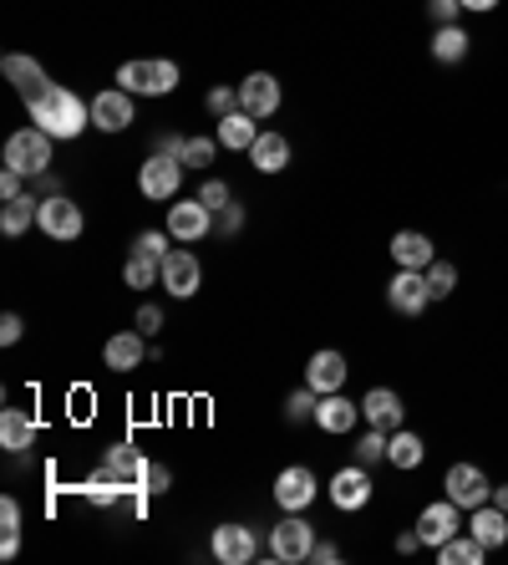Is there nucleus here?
<instances>
[{
  "label": "nucleus",
  "mask_w": 508,
  "mask_h": 565,
  "mask_svg": "<svg viewBox=\"0 0 508 565\" xmlns=\"http://www.w3.org/2000/svg\"><path fill=\"white\" fill-rule=\"evenodd\" d=\"M356 417H362V402H351L346 392H326L316 408V428L331 433V438H341V433L356 428Z\"/></svg>",
  "instance_id": "aec40b11"
},
{
  "label": "nucleus",
  "mask_w": 508,
  "mask_h": 565,
  "mask_svg": "<svg viewBox=\"0 0 508 565\" xmlns=\"http://www.w3.org/2000/svg\"><path fill=\"white\" fill-rule=\"evenodd\" d=\"M468 51H473V36L463 31V21H458V26H437L433 31V61L437 67H463Z\"/></svg>",
  "instance_id": "bb28decb"
},
{
  "label": "nucleus",
  "mask_w": 508,
  "mask_h": 565,
  "mask_svg": "<svg viewBox=\"0 0 508 565\" xmlns=\"http://www.w3.org/2000/svg\"><path fill=\"white\" fill-rule=\"evenodd\" d=\"M214 229H218V235H239V229H245V204L234 199L229 209H218V214H214Z\"/></svg>",
  "instance_id": "a19ab883"
},
{
  "label": "nucleus",
  "mask_w": 508,
  "mask_h": 565,
  "mask_svg": "<svg viewBox=\"0 0 508 565\" xmlns=\"http://www.w3.org/2000/svg\"><path fill=\"white\" fill-rule=\"evenodd\" d=\"M362 417L371 423V428H381V433H397L402 428V417H406V408H402V398H397L392 387H371L362 398Z\"/></svg>",
  "instance_id": "412c9836"
},
{
  "label": "nucleus",
  "mask_w": 508,
  "mask_h": 565,
  "mask_svg": "<svg viewBox=\"0 0 508 565\" xmlns=\"http://www.w3.org/2000/svg\"><path fill=\"white\" fill-rule=\"evenodd\" d=\"M168 239H174V235H168V229H143V235L132 239V250H138V255H153V260H163V255L174 250Z\"/></svg>",
  "instance_id": "e433bc0d"
},
{
  "label": "nucleus",
  "mask_w": 508,
  "mask_h": 565,
  "mask_svg": "<svg viewBox=\"0 0 508 565\" xmlns=\"http://www.w3.org/2000/svg\"><path fill=\"white\" fill-rule=\"evenodd\" d=\"M122 281L132 285V291H147L153 281H163V260H153V255H138L128 250V260H122Z\"/></svg>",
  "instance_id": "2f4dec72"
},
{
  "label": "nucleus",
  "mask_w": 508,
  "mask_h": 565,
  "mask_svg": "<svg viewBox=\"0 0 508 565\" xmlns=\"http://www.w3.org/2000/svg\"><path fill=\"white\" fill-rule=\"evenodd\" d=\"M97 479H113L117 490H147V459L132 444H113L102 454Z\"/></svg>",
  "instance_id": "9d476101"
},
{
  "label": "nucleus",
  "mask_w": 508,
  "mask_h": 565,
  "mask_svg": "<svg viewBox=\"0 0 508 565\" xmlns=\"http://www.w3.org/2000/svg\"><path fill=\"white\" fill-rule=\"evenodd\" d=\"M117 87L132 97H168L178 87V61L158 57V61H122L117 67Z\"/></svg>",
  "instance_id": "f03ea898"
},
{
  "label": "nucleus",
  "mask_w": 508,
  "mask_h": 565,
  "mask_svg": "<svg viewBox=\"0 0 508 565\" xmlns=\"http://www.w3.org/2000/svg\"><path fill=\"white\" fill-rule=\"evenodd\" d=\"M427 285H433V301H448L452 291H458V266L437 255L433 266H427Z\"/></svg>",
  "instance_id": "473e14b6"
},
{
  "label": "nucleus",
  "mask_w": 508,
  "mask_h": 565,
  "mask_svg": "<svg viewBox=\"0 0 508 565\" xmlns=\"http://www.w3.org/2000/svg\"><path fill=\"white\" fill-rule=\"evenodd\" d=\"M427 15H433V26H458V15L463 11V0H427Z\"/></svg>",
  "instance_id": "ea45409f"
},
{
  "label": "nucleus",
  "mask_w": 508,
  "mask_h": 565,
  "mask_svg": "<svg viewBox=\"0 0 508 565\" xmlns=\"http://www.w3.org/2000/svg\"><path fill=\"white\" fill-rule=\"evenodd\" d=\"M168 484H174V469L168 463H147V494H168Z\"/></svg>",
  "instance_id": "c03bdc74"
},
{
  "label": "nucleus",
  "mask_w": 508,
  "mask_h": 565,
  "mask_svg": "<svg viewBox=\"0 0 508 565\" xmlns=\"http://www.w3.org/2000/svg\"><path fill=\"white\" fill-rule=\"evenodd\" d=\"M483 561H488V545L473 540L468 530H458L448 545H437V565H483Z\"/></svg>",
  "instance_id": "7c9ffc66"
},
{
  "label": "nucleus",
  "mask_w": 508,
  "mask_h": 565,
  "mask_svg": "<svg viewBox=\"0 0 508 565\" xmlns=\"http://www.w3.org/2000/svg\"><path fill=\"white\" fill-rule=\"evenodd\" d=\"M0 535H21V505H15V494L0 499Z\"/></svg>",
  "instance_id": "79ce46f5"
},
{
  "label": "nucleus",
  "mask_w": 508,
  "mask_h": 565,
  "mask_svg": "<svg viewBox=\"0 0 508 565\" xmlns=\"http://www.w3.org/2000/svg\"><path fill=\"white\" fill-rule=\"evenodd\" d=\"M310 551H316V525L300 520V515H285V520H275V530H270V545H264V555L275 565H300L310 561Z\"/></svg>",
  "instance_id": "7ed1b4c3"
},
{
  "label": "nucleus",
  "mask_w": 508,
  "mask_h": 565,
  "mask_svg": "<svg viewBox=\"0 0 508 565\" xmlns=\"http://www.w3.org/2000/svg\"><path fill=\"white\" fill-rule=\"evenodd\" d=\"M184 143H189V138H184V133H158V143H153V153H163V158H184Z\"/></svg>",
  "instance_id": "49530a36"
},
{
  "label": "nucleus",
  "mask_w": 508,
  "mask_h": 565,
  "mask_svg": "<svg viewBox=\"0 0 508 565\" xmlns=\"http://www.w3.org/2000/svg\"><path fill=\"white\" fill-rule=\"evenodd\" d=\"M392 260L397 270H427L437 260V245L422 229H397L392 235Z\"/></svg>",
  "instance_id": "b1692460"
},
{
  "label": "nucleus",
  "mask_w": 508,
  "mask_h": 565,
  "mask_svg": "<svg viewBox=\"0 0 508 565\" xmlns=\"http://www.w3.org/2000/svg\"><path fill=\"white\" fill-rule=\"evenodd\" d=\"M36 229H42L46 239H82V229H87V214H82V204H72V193H51V199H42V214H36Z\"/></svg>",
  "instance_id": "39448f33"
},
{
  "label": "nucleus",
  "mask_w": 508,
  "mask_h": 565,
  "mask_svg": "<svg viewBox=\"0 0 508 565\" xmlns=\"http://www.w3.org/2000/svg\"><path fill=\"white\" fill-rule=\"evenodd\" d=\"M417 551H422V535H417V525H412V530L397 535V555H417Z\"/></svg>",
  "instance_id": "3c124183"
},
{
  "label": "nucleus",
  "mask_w": 508,
  "mask_h": 565,
  "mask_svg": "<svg viewBox=\"0 0 508 565\" xmlns=\"http://www.w3.org/2000/svg\"><path fill=\"white\" fill-rule=\"evenodd\" d=\"M36 214H42V199L36 193H21V199H5V209H0V235H26L31 224H36Z\"/></svg>",
  "instance_id": "c756f323"
},
{
  "label": "nucleus",
  "mask_w": 508,
  "mask_h": 565,
  "mask_svg": "<svg viewBox=\"0 0 508 565\" xmlns=\"http://www.w3.org/2000/svg\"><path fill=\"white\" fill-rule=\"evenodd\" d=\"M138 189H143V199H153V204L178 199V189H184V164H178V158H163V153H147V164L138 168Z\"/></svg>",
  "instance_id": "9b49d317"
},
{
  "label": "nucleus",
  "mask_w": 508,
  "mask_h": 565,
  "mask_svg": "<svg viewBox=\"0 0 508 565\" xmlns=\"http://www.w3.org/2000/svg\"><path fill=\"white\" fill-rule=\"evenodd\" d=\"M249 164L260 168V174H285L291 168V138L275 133V128H260L255 149H249Z\"/></svg>",
  "instance_id": "393cba45"
},
{
  "label": "nucleus",
  "mask_w": 508,
  "mask_h": 565,
  "mask_svg": "<svg viewBox=\"0 0 508 565\" xmlns=\"http://www.w3.org/2000/svg\"><path fill=\"white\" fill-rule=\"evenodd\" d=\"M51 143H57V138L42 133V128L31 122V128H21V133L5 138V164L21 168L26 179H36V174H46V168H51Z\"/></svg>",
  "instance_id": "20e7f679"
},
{
  "label": "nucleus",
  "mask_w": 508,
  "mask_h": 565,
  "mask_svg": "<svg viewBox=\"0 0 508 565\" xmlns=\"http://www.w3.org/2000/svg\"><path fill=\"white\" fill-rule=\"evenodd\" d=\"M203 107H209L214 118H229L234 107H239V87H209V97H203Z\"/></svg>",
  "instance_id": "58836bf2"
},
{
  "label": "nucleus",
  "mask_w": 508,
  "mask_h": 565,
  "mask_svg": "<svg viewBox=\"0 0 508 565\" xmlns=\"http://www.w3.org/2000/svg\"><path fill=\"white\" fill-rule=\"evenodd\" d=\"M422 459H427V444H422L412 428H397L392 438H387V463H392V469L412 474V469H422Z\"/></svg>",
  "instance_id": "c85d7f7f"
},
{
  "label": "nucleus",
  "mask_w": 508,
  "mask_h": 565,
  "mask_svg": "<svg viewBox=\"0 0 508 565\" xmlns=\"http://www.w3.org/2000/svg\"><path fill=\"white\" fill-rule=\"evenodd\" d=\"M102 362H107L113 373H132V367H143L147 362V337L143 331H117V337H107V346H102Z\"/></svg>",
  "instance_id": "4be33fe9"
},
{
  "label": "nucleus",
  "mask_w": 508,
  "mask_h": 565,
  "mask_svg": "<svg viewBox=\"0 0 508 565\" xmlns=\"http://www.w3.org/2000/svg\"><path fill=\"white\" fill-rule=\"evenodd\" d=\"M463 515H468V509H458V505L448 499V494H442V499H433V505H427V509L417 515V535H422V545H433V551H437V545H448V540L458 535V530H463Z\"/></svg>",
  "instance_id": "ddd939ff"
},
{
  "label": "nucleus",
  "mask_w": 508,
  "mask_h": 565,
  "mask_svg": "<svg viewBox=\"0 0 508 565\" xmlns=\"http://www.w3.org/2000/svg\"><path fill=\"white\" fill-rule=\"evenodd\" d=\"M214 138H218V149H234V153H249V149H255V138H260V118H249L245 107H234L229 118H218V128H214Z\"/></svg>",
  "instance_id": "a878e982"
},
{
  "label": "nucleus",
  "mask_w": 508,
  "mask_h": 565,
  "mask_svg": "<svg viewBox=\"0 0 508 565\" xmlns=\"http://www.w3.org/2000/svg\"><path fill=\"white\" fill-rule=\"evenodd\" d=\"M326 490H331V505L346 509V515H356V509L371 505V474H366V463H346Z\"/></svg>",
  "instance_id": "dca6fc26"
},
{
  "label": "nucleus",
  "mask_w": 508,
  "mask_h": 565,
  "mask_svg": "<svg viewBox=\"0 0 508 565\" xmlns=\"http://www.w3.org/2000/svg\"><path fill=\"white\" fill-rule=\"evenodd\" d=\"M442 494H448L458 509H479L494 499V479L483 474L479 463H452L448 474H442Z\"/></svg>",
  "instance_id": "423d86ee"
},
{
  "label": "nucleus",
  "mask_w": 508,
  "mask_h": 565,
  "mask_svg": "<svg viewBox=\"0 0 508 565\" xmlns=\"http://www.w3.org/2000/svg\"><path fill=\"white\" fill-rule=\"evenodd\" d=\"M199 199L218 214V209H229V204H234V189H229L224 179H203V184H199Z\"/></svg>",
  "instance_id": "4c0bfd02"
},
{
  "label": "nucleus",
  "mask_w": 508,
  "mask_h": 565,
  "mask_svg": "<svg viewBox=\"0 0 508 565\" xmlns=\"http://www.w3.org/2000/svg\"><path fill=\"white\" fill-rule=\"evenodd\" d=\"M498 5H504V0H463L468 15H488V11H498Z\"/></svg>",
  "instance_id": "603ef678"
},
{
  "label": "nucleus",
  "mask_w": 508,
  "mask_h": 565,
  "mask_svg": "<svg viewBox=\"0 0 508 565\" xmlns=\"http://www.w3.org/2000/svg\"><path fill=\"white\" fill-rule=\"evenodd\" d=\"M31 444H36V417L26 408H5L0 413V448L5 454H26Z\"/></svg>",
  "instance_id": "cd10ccee"
},
{
  "label": "nucleus",
  "mask_w": 508,
  "mask_h": 565,
  "mask_svg": "<svg viewBox=\"0 0 508 565\" xmlns=\"http://www.w3.org/2000/svg\"><path fill=\"white\" fill-rule=\"evenodd\" d=\"M138 331H143V337H158V331H163V311H158V306H138Z\"/></svg>",
  "instance_id": "de8ad7c7"
},
{
  "label": "nucleus",
  "mask_w": 508,
  "mask_h": 565,
  "mask_svg": "<svg viewBox=\"0 0 508 565\" xmlns=\"http://www.w3.org/2000/svg\"><path fill=\"white\" fill-rule=\"evenodd\" d=\"M214 158H218V138L193 133L189 143H184V158H178V164H184V168H209Z\"/></svg>",
  "instance_id": "72a5a7b5"
},
{
  "label": "nucleus",
  "mask_w": 508,
  "mask_h": 565,
  "mask_svg": "<svg viewBox=\"0 0 508 565\" xmlns=\"http://www.w3.org/2000/svg\"><path fill=\"white\" fill-rule=\"evenodd\" d=\"M163 291L168 296H178V301H189L193 291L203 285V266H199V255L189 250V245H178V250H168L163 255Z\"/></svg>",
  "instance_id": "f8f14e48"
},
{
  "label": "nucleus",
  "mask_w": 508,
  "mask_h": 565,
  "mask_svg": "<svg viewBox=\"0 0 508 565\" xmlns=\"http://www.w3.org/2000/svg\"><path fill=\"white\" fill-rule=\"evenodd\" d=\"M310 561H316V565H335V561H341V545H335V540H316Z\"/></svg>",
  "instance_id": "09e8293b"
},
{
  "label": "nucleus",
  "mask_w": 508,
  "mask_h": 565,
  "mask_svg": "<svg viewBox=\"0 0 508 565\" xmlns=\"http://www.w3.org/2000/svg\"><path fill=\"white\" fill-rule=\"evenodd\" d=\"M21 193H26V174H21V168H0V199H21Z\"/></svg>",
  "instance_id": "37998d69"
},
{
  "label": "nucleus",
  "mask_w": 508,
  "mask_h": 565,
  "mask_svg": "<svg viewBox=\"0 0 508 565\" xmlns=\"http://www.w3.org/2000/svg\"><path fill=\"white\" fill-rule=\"evenodd\" d=\"M494 505L508 509V484H494Z\"/></svg>",
  "instance_id": "5fc2aeb1"
},
{
  "label": "nucleus",
  "mask_w": 508,
  "mask_h": 565,
  "mask_svg": "<svg viewBox=\"0 0 508 565\" xmlns=\"http://www.w3.org/2000/svg\"><path fill=\"white\" fill-rule=\"evenodd\" d=\"M31 122L51 133L57 143H76V138L92 128V97H76L72 87H61V82H46L36 97L26 103Z\"/></svg>",
  "instance_id": "f257e3e1"
},
{
  "label": "nucleus",
  "mask_w": 508,
  "mask_h": 565,
  "mask_svg": "<svg viewBox=\"0 0 508 565\" xmlns=\"http://www.w3.org/2000/svg\"><path fill=\"white\" fill-rule=\"evenodd\" d=\"M132 113H138V107H132V92H122V87H107L92 97V128H102V133H128Z\"/></svg>",
  "instance_id": "f3484780"
},
{
  "label": "nucleus",
  "mask_w": 508,
  "mask_h": 565,
  "mask_svg": "<svg viewBox=\"0 0 508 565\" xmlns=\"http://www.w3.org/2000/svg\"><path fill=\"white\" fill-rule=\"evenodd\" d=\"M21 337H26V321H21V316H15V311H5V316H0V342H5V346H15V342H21Z\"/></svg>",
  "instance_id": "a18cd8bd"
},
{
  "label": "nucleus",
  "mask_w": 508,
  "mask_h": 565,
  "mask_svg": "<svg viewBox=\"0 0 508 565\" xmlns=\"http://www.w3.org/2000/svg\"><path fill=\"white\" fill-rule=\"evenodd\" d=\"M0 72H5V82H11L15 92H21V103H31L36 92L51 82L46 76V67L36 57H26V51H11V57H0Z\"/></svg>",
  "instance_id": "6ab92c4d"
},
{
  "label": "nucleus",
  "mask_w": 508,
  "mask_h": 565,
  "mask_svg": "<svg viewBox=\"0 0 508 565\" xmlns=\"http://www.w3.org/2000/svg\"><path fill=\"white\" fill-rule=\"evenodd\" d=\"M387 438H392V433H381V428H371V423H366V433L356 438V463H366V469H371V463L387 459Z\"/></svg>",
  "instance_id": "f704fd0d"
},
{
  "label": "nucleus",
  "mask_w": 508,
  "mask_h": 565,
  "mask_svg": "<svg viewBox=\"0 0 508 565\" xmlns=\"http://www.w3.org/2000/svg\"><path fill=\"white\" fill-rule=\"evenodd\" d=\"M209 229H214V209L203 204L199 193H193V199H174V204H168V235H174L178 245H199Z\"/></svg>",
  "instance_id": "1a4fd4ad"
},
{
  "label": "nucleus",
  "mask_w": 508,
  "mask_h": 565,
  "mask_svg": "<svg viewBox=\"0 0 508 565\" xmlns=\"http://www.w3.org/2000/svg\"><path fill=\"white\" fill-rule=\"evenodd\" d=\"M0 555H5V561H15V555H21V535H0Z\"/></svg>",
  "instance_id": "864d4df0"
},
{
  "label": "nucleus",
  "mask_w": 508,
  "mask_h": 565,
  "mask_svg": "<svg viewBox=\"0 0 508 565\" xmlns=\"http://www.w3.org/2000/svg\"><path fill=\"white\" fill-rule=\"evenodd\" d=\"M473 540H483L488 551H498V545H508V509H498L494 499L479 509H468V525H463Z\"/></svg>",
  "instance_id": "5701e85b"
},
{
  "label": "nucleus",
  "mask_w": 508,
  "mask_h": 565,
  "mask_svg": "<svg viewBox=\"0 0 508 565\" xmlns=\"http://www.w3.org/2000/svg\"><path fill=\"white\" fill-rule=\"evenodd\" d=\"M316 469L310 463H291V469H280L275 474V505L285 515H305V509L316 505Z\"/></svg>",
  "instance_id": "0eeeda50"
},
{
  "label": "nucleus",
  "mask_w": 508,
  "mask_h": 565,
  "mask_svg": "<svg viewBox=\"0 0 508 565\" xmlns=\"http://www.w3.org/2000/svg\"><path fill=\"white\" fill-rule=\"evenodd\" d=\"M346 377H351V367H346V357H341L335 346H320L316 357L305 362V387H316L320 398H326V392H341Z\"/></svg>",
  "instance_id": "a211bd4d"
},
{
  "label": "nucleus",
  "mask_w": 508,
  "mask_h": 565,
  "mask_svg": "<svg viewBox=\"0 0 508 565\" xmlns=\"http://www.w3.org/2000/svg\"><path fill=\"white\" fill-rule=\"evenodd\" d=\"M280 103H285V87L275 82V72H249L239 82V107L249 118H275Z\"/></svg>",
  "instance_id": "2eb2a0df"
},
{
  "label": "nucleus",
  "mask_w": 508,
  "mask_h": 565,
  "mask_svg": "<svg viewBox=\"0 0 508 565\" xmlns=\"http://www.w3.org/2000/svg\"><path fill=\"white\" fill-rule=\"evenodd\" d=\"M31 184H36V199H51V193H61V179L51 174V168H46V174H36Z\"/></svg>",
  "instance_id": "8fccbe9b"
},
{
  "label": "nucleus",
  "mask_w": 508,
  "mask_h": 565,
  "mask_svg": "<svg viewBox=\"0 0 508 565\" xmlns=\"http://www.w3.org/2000/svg\"><path fill=\"white\" fill-rule=\"evenodd\" d=\"M209 551H214L218 565H249V561H260V535L249 525H218Z\"/></svg>",
  "instance_id": "4468645a"
},
{
  "label": "nucleus",
  "mask_w": 508,
  "mask_h": 565,
  "mask_svg": "<svg viewBox=\"0 0 508 565\" xmlns=\"http://www.w3.org/2000/svg\"><path fill=\"white\" fill-rule=\"evenodd\" d=\"M316 408H320L316 387H300V392H291V398H285V417H291V423H316Z\"/></svg>",
  "instance_id": "c9c22d12"
},
{
  "label": "nucleus",
  "mask_w": 508,
  "mask_h": 565,
  "mask_svg": "<svg viewBox=\"0 0 508 565\" xmlns=\"http://www.w3.org/2000/svg\"><path fill=\"white\" fill-rule=\"evenodd\" d=\"M387 306L397 316H422L433 306V285H427V270H397L387 281Z\"/></svg>",
  "instance_id": "6e6552de"
}]
</instances>
